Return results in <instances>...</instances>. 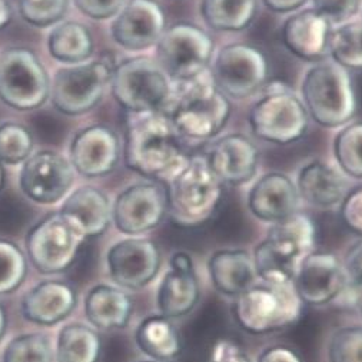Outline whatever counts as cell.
<instances>
[{"mask_svg": "<svg viewBox=\"0 0 362 362\" xmlns=\"http://www.w3.org/2000/svg\"><path fill=\"white\" fill-rule=\"evenodd\" d=\"M78 305L76 291L62 281H42L22 299V315L26 321L52 327L65 321Z\"/></svg>", "mask_w": 362, "mask_h": 362, "instance_id": "7402d4cb", "label": "cell"}, {"mask_svg": "<svg viewBox=\"0 0 362 362\" xmlns=\"http://www.w3.org/2000/svg\"><path fill=\"white\" fill-rule=\"evenodd\" d=\"M348 284L354 288L362 289V240L352 245L345 257L344 265Z\"/></svg>", "mask_w": 362, "mask_h": 362, "instance_id": "ee69618b", "label": "cell"}, {"mask_svg": "<svg viewBox=\"0 0 362 362\" xmlns=\"http://www.w3.org/2000/svg\"><path fill=\"white\" fill-rule=\"evenodd\" d=\"M341 295H346L351 298V303L354 307H356L362 315V289H358V288H354L351 286L349 284H346L344 292Z\"/></svg>", "mask_w": 362, "mask_h": 362, "instance_id": "7dc6e473", "label": "cell"}, {"mask_svg": "<svg viewBox=\"0 0 362 362\" xmlns=\"http://www.w3.org/2000/svg\"><path fill=\"white\" fill-rule=\"evenodd\" d=\"M308 119L303 100L285 83L274 81L261 89V96L250 112V127L261 141L289 145L307 134Z\"/></svg>", "mask_w": 362, "mask_h": 362, "instance_id": "8992f818", "label": "cell"}, {"mask_svg": "<svg viewBox=\"0 0 362 362\" xmlns=\"http://www.w3.org/2000/svg\"><path fill=\"white\" fill-rule=\"evenodd\" d=\"M12 16V8L8 0H0V30L11 23Z\"/></svg>", "mask_w": 362, "mask_h": 362, "instance_id": "c3c4849f", "label": "cell"}, {"mask_svg": "<svg viewBox=\"0 0 362 362\" xmlns=\"http://www.w3.org/2000/svg\"><path fill=\"white\" fill-rule=\"evenodd\" d=\"M110 278L122 288L141 289L159 274L162 257L158 245L145 238H127L107 251Z\"/></svg>", "mask_w": 362, "mask_h": 362, "instance_id": "9a60e30c", "label": "cell"}, {"mask_svg": "<svg viewBox=\"0 0 362 362\" xmlns=\"http://www.w3.org/2000/svg\"><path fill=\"white\" fill-rule=\"evenodd\" d=\"M257 362H303L299 355L289 346H269L261 352Z\"/></svg>", "mask_w": 362, "mask_h": 362, "instance_id": "f6af8a7d", "label": "cell"}, {"mask_svg": "<svg viewBox=\"0 0 362 362\" xmlns=\"http://www.w3.org/2000/svg\"><path fill=\"white\" fill-rule=\"evenodd\" d=\"M204 22L218 32L247 29L258 12V0H201Z\"/></svg>", "mask_w": 362, "mask_h": 362, "instance_id": "4dcf8cb0", "label": "cell"}, {"mask_svg": "<svg viewBox=\"0 0 362 362\" xmlns=\"http://www.w3.org/2000/svg\"><path fill=\"white\" fill-rule=\"evenodd\" d=\"M341 219L348 229L362 235V188H356L346 194L339 205Z\"/></svg>", "mask_w": 362, "mask_h": 362, "instance_id": "b9f144b4", "label": "cell"}, {"mask_svg": "<svg viewBox=\"0 0 362 362\" xmlns=\"http://www.w3.org/2000/svg\"><path fill=\"white\" fill-rule=\"evenodd\" d=\"M110 88L116 102L132 115L163 112L175 90L156 60L148 57H132L116 65Z\"/></svg>", "mask_w": 362, "mask_h": 362, "instance_id": "52a82bcc", "label": "cell"}, {"mask_svg": "<svg viewBox=\"0 0 362 362\" xmlns=\"http://www.w3.org/2000/svg\"><path fill=\"white\" fill-rule=\"evenodd\" d=\"M304 304L293 285L255 282L235 298L232 315L236 325L252 335H264L293 325L303 315Z\"/></svg>", "mask_w": 362, "mask_h": 362, "instance_id": "5b68a950", "label": "cell"}, {"mask_svg": "<svg viewBox=\"0 0 362 362\" xmlns=\"http://www.w3.org/2000/svg\"><path fill=\"white\" fill-rule=\"evenodd\" d=\"M102 341L95 329L83 324H69L59 331L57 362H99Z\"/></svg>", "mask_w": 362, "mask_h": 362, "instance_id": "1f68e13d", "label": "cell"}, {"mask_svg": "<svg viewBox=\"0 0 362 362\" xmlns=\"http://www.w3.org/2000/svg\"><path fill=\"white\" fill-rule=\"evenodd\" d=\"M299 195L292 179L281 172L261 176L248 194L251 214L269 223H276L298 212Z\"/></svg>", "mask_w": 362, "mask_h": 362, "instance_id": "44dd1931", "label": "cell"}, {"mask_svg": "<svg viewBox=\"0 0 362 362\" xmlns=\"http://www.w3.org/2000/svg\"><path fill=\"white\" fill-rule=\"evenodd\" d=\"M4 185V169H2V165H0V188H2Z\"/></svg>", "mask_w": 362, "mask_h": 362, "instance_id": "f907efd6", "label": "cell"}, {"mask_svg": "<svg viewBox=\"0 0 362 362\" xmlns=\"http://www.w3.org/2000/svg\"><path fill=\"white\" fill-rule=\"evenodd\" d=\"M69 0H19V12L25 22L36 28H47L62 22Z\"/></svg>", "mask_w": 362, "mask_h": 362, "instance_id": "74e56055", "label": "cell"}, {"mask_svg": "<svg viewBox=\"0 0 362 362\" xmlns=\"http://www.w3.org/2000/svg\"><path fill=\"white\" fill-rule=\"evenodd\" d=\"M142 362H162V361H155V359H152V361H142Z\"/></svg>", "mask_w": 362, "mask_h": 362, "instance_id": "816d5d0a", "label": "cell"}, {"mask_svg": "<svg viewBox=\"0 0 362 362\" xmlns=\"http://www.w3.org/2000/svg\"><path fill=\"white\" fill-rule=\"evenodd\" d=\"M208 271L214 288L230 298L239 296L258 279L254 258L244 250L216 251L208 261Z\"/></svg>", "mask_w": 362, "mask_h": 362, "instance_id": "4316f807", "label": "cell"}, {"mask_svg": "<svg viewBox=\"0 0 362 362\" xmlns=\"http://www.w3.org/2000/svg\"><path fill=\"white\" fill-rule=\"evenodd\" d=\"M169 112L165 113L180 138L192 141L215 139L226 127L232 106L209 74L176 83Z\"/></svg>", "mask_w": 362, "mask_h": 362, "instance_id": "7a4b0ae2", "label": "cell"}, {"mask_svg": "<svg viewBox=\"0 0 362 362\" xmlns=\"http://www.w3.org/2000/svg\"><path fill=\"white\" fill-rule=\"evenodd\" d=\"M267 9L275 13H293L303 8L308 0H261Z\"/></svg>", "mask_w": 362, "mask_h": 362, "instance_id": "bcb514c9", "label": "cell"}, {"mask_svg": "<svg viewBox=\"0 0 362 362\" xmlns=\"http://www.w3.org/2000/svg\"><path fill=\"white\" fill-rule=\"evenodd\" d=\"M49 98V75L32 50L12 47L0 53V100L18 110H33Z\"/></svg>", "mask_w": 362, "mask_h": 362, "instance_id": "9c48e42d", "label": "cell"}, {"mask_svg": "<svg viewBox=\"0 0 362 362\" xmlns=\"http://www.w3.org/2000/svg\"><path fill=\"white\" fill-rule=\"evenodd\" d=\"M115 68L105 57L60 68L50 82L52 103L69 116L89 112L100 102Z\"/></svg>", "mask_w": 362, "mask_h": 362, "instance_id": "30bf717a", "label": "cell"}, {"mask_svg": "<svg viewBox=\"0 0 362 362\" xmlns=\"http://www.w3.org/2000/svg\"><path fill=\"white\" fill-rule=\"evenodd\" d=\"M205 159L222 184L233 187L251 182L259 166L258 148L243 134H230L216 139Z\"/></svg>", "mask_w": 362, "mask_h": 362, "instance_id": "ac0fdd59", "label": "cell"}, {"mask_svg": "<svg viewBox=\"0 0 362 362\" xmlns=\"http://www.w3.org/2000/svg\"><path fill=\"white\" fill-rule=\"evenodd\" d=\"M52 342L45 334H25L13 338L4 352V362H53Z\"/></svg>", "mask_w": 362, "mask_h": 362, "instance_id": "e575fe53", "label": "cell"}, {"mask_svg": "<svg viewBox=\"0 0 362 362\" xmlns=\"http://www.w3.org/2000/svg\"><path fill=\"white\" fill-rule=\"evenodd\" d=\"M165 29V15L156 2L129 0L115 16L110 33L120 47L139 52L156 46Z\"/></svg>", "mask_w": 362, "mask_h": 362, "instance_id": "e0dca14e", "label": "cell"}, {"mask_svg": "<svg viewBox=\"0 0 362 362\" xmlns=\"http://www.w3.org/2000/svg\"><path fill=\"white\" fill-rule=\"evenodd\" d=\"M75 6L85 16L96 21L115 18L127 4V0H74Z\"/></svg>", "mask_w": 362, "mask_h": 362, "instance_id": "60d3db41", "label": "cell"}, {"mask_svg": "<svg viewBox=\"0 0 362 362\" xmlns=\"http://www.w3.org/2000/svg\"><path fill=\"white\" fill-rule=\"evenodd\" d=\"M168 214V195L155 182H139L120 192L112 205V221L129 236L146 233L160 225Z\"/></svg>", "mask_w": 362, "mask_h": 362, "instance_id": "5bb4252c", "label": "cell"}, {"mask_svg": "<svg viewBox=\"0 0 362 362\" xmlns=\"http://www.w3.org/2000/svg\"><path fill=\"white\" fill-rule=\"evenodd\" d=\"M188 155L182 138L163 112L135 113L128 125L125 162L134 172L151 179H170Z\"/></svg>", "mask_w": 362, "mask_h": 362, "instance_id": "6da1fadb", "label": "cell"}, {"mask_svg": "<svg viewBox=\"0 0 362 362\" xmlns=\"http://www.w3.org/2000/svg\"><path fill=\"white\" fill-rule=\"evenodd\" d=\"M262 243L281 261L298 268L315 247V225L310 216L295 212L272 223Z\"/></svg>", "mask_w": 362, "mask_h": 362, "instance_id": "d4e9b609", "label": "cell"}, {"mask_svg": "<svg viewBox=\"0 0 362 362\" xmlns=\"http://www.w3.org/2000/svg\"><path fill=\"white\" fill-rule=\"evenodd\" d=\"M6 328H8V317L4 307L0 305V341H2V338L5 337Z\"/></svg>", "mask_w": 362, "mask_h": 362, "instance_id": "681fc988", "label": "cell"}, {"mask_svg": "<svg viewBox=\"0 0 362 362\" xmlns=\"http://www.w3.org/2000/svg\"><path fill=\"white\" fill-rule=\"evenodd\" d=\"M214 40L194 23H176L156 43V62L173 83L194 81L212 64Z\"/></svg>", "mask_w": 362, "mask_h": 362, "instance_id": "ba28073f", "label": "cell"}, {"mask_svg": "<svg viewBox=\"0 0 362 362\" xmlns=\"http://www.w3.org/2000/svg\"><path fill=\"white\" fill-rule=\"evenodd\" d=\"M117 135L105 125H90L79 131L69 146V162L85 177L110 173L119 160Z\"/></svg>", "mask_w": 362, "mask_h": 362, "instance_id": "d6986e66", "label": "cell"}, {"mask_svg": "<svg viewBox=\"0 0 362 362\" xmlns=\"http://www.w3.org/2000/svg\"><path fill=\"white\" fill-rule=\"evenodd\" d=\"M132 313L131 296L112 285H96L85 298L88 321L102 331L125 328L131 321Z\"/></svg>", "mask_w": 362, "mask_h": 362, "instance_id": "83f0119b", "label": "cell"}, {"mask_svg": "<svg viewBox=\"0 0 362 362\" xmlns=\"http://www.w3.org/2000/svg\"><path fill=\"white\" fill-rule=\"evenodd\" d=\"M295 185L299 199L322 209L341 205L348 194L345 177L322 160H313L300 168Z\"/></svg>", "mask_w": 362, "mask_h": 362, "instance_id": "484cf974", "label": "cell"}, {"mask_svg": "<svg viewBox=\"0 0 362 362\" xmlns=\"http://www.w3.org/2000/svg\"><path fill=\"white\" fill-rule=\"evenodd\" d=\"M59 215L86 239L99 236L107 229L112 221V206L102 191L82 187L66 197Z\"/></svg>", "mask_w": 362, "mask_h": 362, "instance_id": "cb8c5ba5", "label": "cell"}, {"mask_svg": "<svg viewBox=\"0 0 362 362\" xmlns=\"http://www.w3.org/2000/svg\"><path fill=\"white\" fill-rule=\"evenodd\" d=\"M74 180L75 169L69 159L53 151H39L23 162L19 185L30 201L52 205L68 197Z\"/></svg>", "mask_w": 362, "mask_h": 362, "instance_id": "4fadbf2b", "label": "cell"}, {"mask_svg": "<svg viewBox=\"0 0 362 362\" xmlns=\"http://www.w3.org/2000/svg\"><path fill=\"white\" fill-rule=\"evenodd\" d=\"M327 54L345 71H362V23L348 22L332 29Z\"/></svg>", "mask_w": 362, "mask_h": 362, "instance_id": "d6a6232c", "label": "cell"}, {"mask_svg": "<svg viewBox=\"0 0 362 362\" xmlns=\"http://www.w3.org/2000/svg\"><path fill=\"white\" fill-rule=\"evenodd\" d=\"M334 156L345 175L362 179V122L345 125L338 132L334 141Z\"/></svg>", "mask_w": 362, "mask_h": 362, "instance_id": "836d02e7", "label": "cell"}, {"mask_svg": "<svg viewBox=\"0 0 362 362\" xmlns=\"http://www.w3.org/2000/svg\"><path fill=\"white\" fill-rule=\"evenodd\" d=\"M209 75L223 95L244 99L267 83L268 62L264 53L251 45L229 43L215 54Z\"/></svg>", "mask_w": 362, "mask_h": 362, "instance_id": "8fae6325", "label": "cell"}, {"mask_svg": "<svg viewBox=\"0 0 362 362\" xmlns=\"http://www.w3.org/2000/svg\"><path fill=\"white\" fill-rule=\"evenodd\" d=\"M331 25L314 9H305L289 16L281 30L284 46L307 62H320L327 56Z\"/></svg>", "mask_w": 362, "mask_h": 362, "instance_id": "603a6c76", "label": "cell"}, {"mask_svg": "<svg viewBox=\"0 0 362 362\" xmlns=\"http://www.w3.org/2000/svg\"><path fill=\"white\" fill-rule=\"evenodd\" d=\"M83 238L59 215L37 222L26 236V252L33 267L46 275L65 272L76 261Z\"/></svg>", "mask_w": 362, "mask_h": 362, "instance_id": "7c38bea8", "label": "cell"}, {"mask_svg": "<svg viewBox=\"0 0 362 362\" xmlns=\"http://www.w3.org/2000/svg\"><path fill=\"white\" fill-rule=\"evenodd\" d=\"M28 274V264L22 250L8 239H0V295L21 288Z\"/></svg>", "mask_w": 362, "mask_h": 362, "instance_id": "d590c367", "label": "cell"}, {"mask_svg": "<svg viewBox=\"0 0 362 362\" xmlns=\"http://www.w3.org/2000/svg\"><path fill=\"white\" fill-rule=\"evenodd\" d=\"M222 194L223 184L211 170L205 156H189L169 179L168 214L177 226H199L212 218Z\"/></svg>", "mask_w": 362, "mask_h": 362, "instance_id": "3957f363", "label": "cell"}, {"mask_svg": "<svg viewBox=\"0 0 362 362\" xmlns=\"http://www.w3.org/2000/svg\"><path fill=\"white\" fill-rule=\"evenodd\" d=\"M361 4V0H313V9L329 25H344L359 12Z\"/></svg>", "mask_w": 362, "mask_h": 362, "instance_id": "ab89813d", "label": "cell"}, {"mask_svg": "<svg viewBox=\"0 0 362 362\" xmlns=\"http://www.w3.org/2000/svg\"><path fill=\"white\" fill-rule=\"evenodd\" d=\"M135 341L144 354L162 362L176 358L182 348L177 329L163 315L145 318L135 332Z\"/></svg>", "mask_w": 362, "mask_h": 362, "instance_id": "f546056e", "label": "cell"}, {"mask_svg": "<svg viewBox=\"0 0 362 362\" xmlns=\"http://www.w3.org/2000/svg\"><path fill=\"white\" fill-rule=\"evenodd\" d=\"M348 278L344 265L328 252H311L300 261L293 278V289L303 304L327 305L341 296Z\"/></svg>", "mask_w": 362, "mask_h": 362, "instance_id": "2e32d148", "label": "cell"}, {"mask_svg": "<svg viewBox=\"0 0 362 362\" xmlns=\"http://www.w3.org/2000/svg\"><path fill=\"white\" fill-rule=\"evenodd\" d=\"M169 265L170 269L158 289L156 304L160 315L175 320L192 313L199 300L201 288L189 254L175 252Z\"/></svg>", "mask_w": 362, "mask_h": 362, "instance_id": "ffe728a7", "label": "cell"}, {"mask_svg": "<svg viewBox=\"0 0 362 362\" xmlns=\"http://www.w3.org/2000/svg\"><path fill=\"white\" fill-rule=\"evenodd\" d=\"M33 151V138L21 124L0 125V162L8 165L23 163Z\"/></svg>", "mask_w": 362, "mask_h": 362, "instance_id": "8d00e7d4", "label": "cell"}, {"mask_svg": "<svg viewBox=\"0 0 362 362\" xmlns=\"http://www.w3.org/2000/svg\"><path fill=\"white\" fill-rule=\"evenodd\" d=\"M300 95L308 116L324 128L348 125L356 110L351 76L332 60L322 59L307 71Z\"/></svg>", "mask_w": 362, "mask_h": 362, "instance_id": "277c9868", "label": "cell"}, {"mask_svg": "<svg viewBox=\"0 0 362 362\" xmlns=\"http://www.w3.org/2000/svg\"><path fill=\"white\" fill-rule=\"evenodd\" d=\"M208 362H251L250 356L238 344L229 339H218L209 351Z\"/></svg>", "mask_w": 362, "mask_h": 362, "instance_id": "7bdbcfd3", "label": "cell"}, {"mask_svg": "<svg viewBox=\"0 0 362 362\" xmlns=\"http://www.w3.org/2000/svg\"><path fill=\"white\" fill-rule=\"evenodd\" d=\"M47 49L57 62L78 65L92 56L93 39L85 25L76 21H62L49 33Z\"/></svg>", "mask_w": 362, "mask_h": 362, "instance_id": "f1b7e54d", "label": "cell"}, {"mask_svg": "<svg viewBox=\"0 0 362 362\" xmlns=\"http://www.w3.org/2000/svg\"><path fill=\"white\" fill-rule=\"evenodd\" d=\"M329 362H362V327H345L334 332L328 344Z\"/></svg>", "mask_w": 362, "mask_h": 362, "instance_id": "f35d334b", "label": "cell"}]
</instances>
